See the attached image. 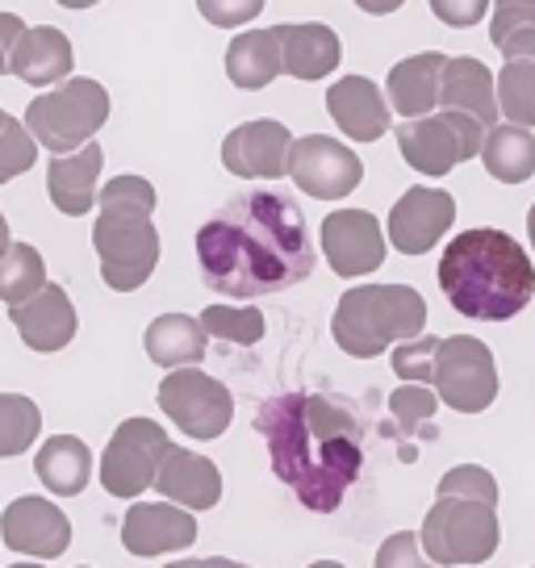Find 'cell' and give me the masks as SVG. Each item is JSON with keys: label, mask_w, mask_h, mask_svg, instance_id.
Listing matches in <instances>:
<instances>
[{"label": "cell", "mask_w": 535, "mask_h": 568, "mask_svg": "<svg viewBox=\"0 0 535 568\" xmlns=\"http://www.w3.org/2000/svg\"><path fill=\"white\" fill-rule=\"evenodd\" d=\"M289 176L314 201H343V196L356 193V184L364 180V163L343 142L326 139V134H305L293 142Z\"/></svg>", "instance_id": "obj_12"}, {"label": "cell", "mask_w": 535, "mask_h": 568, "mask_svg": "<svg viewBox=\"0 0 535 568\" xmlns=\"http://www.w3.org/2000/svg\"><path fill=\"white\" fill-rule=\"evenodd\" d=\"M435 397L456 414H482L498 397V368L494 352L482 338L452 335L435 343V376H431Z\"/></svg>", "instance_id": "obj_8"}, {"label": "cell", "mask_w": 535, "mask_h": 568, "mask_svg": "<svg viewBox=\"0 0 535 568\" xmlns=\"http://www.w3.org/2000/svg\"><path fill=\"white\" fill-rule=\"evenodd\" d=\"M34 473L54 497H80L92 480L89 444H84V439H75V435H51L47 444L38 447Z\"/></svg>", "instance_id": "obj_27"}, {"label": "cell", "mask_w": 535, "mask_h": 568, "mask_svg": "<svg viewBox=\"0 0 535 568\" xmlns=\"http://www.w3.org/2000/svg\"><path fill=\"white\" fill-rule=\"evenodd\" d=\"M97 226H92V251L101 260V281L113 293H134L151 281L160 264V231L151 213L160 205L155 184L143 176H113L97 193Z\"/></svg>", "instance_id": "obj_4"}, {"label": "cell", "mask_w": 535, "mask_h": 568, "mask_svg": "<svg viewBox=\"0 0 535 568\" xmlns=\"http://www.w3.org/2000/svg\"><path fill=\"white\" fill-rule=\"evenodd\" d=\"M440 288L464 318L511 322L535 297V264L506 231H464L440 255Z\"/></svg>", "instance_id": "obj_3"}, {"label": "cell", "mask_w": 535, "mask_h": 568, "mask_svg": "<svg viewBox=\"0 0 535 568\" xmlns=\"http://www.w3.org/2000/svg\"><path fill=\"white\" fill-rule=\"evenodd\" d=\"M444 68H447V54L440 51H423L402 59V63H393L390 80H385V101H390L393 113H402L406 122H423L431 113H440V101H444Z\"/></svg>", "instance_id": "obj_19"}, {"label": "cell", "mask_w": 535, "mask_h": 568, "mask_svg": "<svg viewBox=\"0 0 535 568\" xmlns=\"http://www.w3.org/2000/svg\"><path fill=\"white\" fill-rule=\"evenodd\" d=\"M143 347L151 355V364L180 373V368H193L205 359V331L189 314H160L147 326Z\"/></svg>", "instance_id": "obj_28"}, {"label": "cell", "mask_w": 535, "mask_h": 568, "mask_svg": "<svg viewBox=\"0 0 535 568\" xmlns=\"http://www.w3.org/2000/svg\"><path fill=\"white\" fill-rule=\"evenodd\" d=\"M310 568H343L340 560H319V565H310Z\"/></svg>", "instance_id": "obj_47"}, {"label": "cell", "mask_w": 535, "mask_h": 568, "mask_svg": "<svg viewBox=\"0 0 535 568\" xmlns=\"http://www.w3.org/2000/svg\"><path fill=\"white\" fill-rule=\"evenodd\" d=\"M196 264L218 297L255 302L310 281L319 255L305 234V213L285 193L251 189L196 231Z\"/></svg>", "instance_id": "obj_1"}, {"label": "cell", "mask_w": 535, "mask_h": 568, "mask_svg": "<svg viewBox=\"0 0 535 568\" xmlns=\"http://www.w3.org/2000/svg\"><path fill=\"white\" fill-rule=\"evenodd\" d=\"M485 130L482 122L464 118V113H452V109H440L423 122H406L397 130V151L402 160L411 163L414 172L423 176H447L456 163L482 155L485 146Z\"/></svg>", "instance_id": "obj_9"}, {"label": "cell", "mask_w": 535, "mask_h": 568, "mask_svg": "<svg viewBox=\"0 0 535 568\" xmlns=\"http://www.w3.org/2000/svg\"><path fill=\"white\" fill-rule=\"evenodd\" d=\"M163 568H214V560H176V565H163Z\"/></svg>", "instance_id": "obj_43"}, {"label": "cell", "mask_w": 535, "mask_h": 568, "mask_svg": "<svg viewBox=\"0 0 535 568\" xmlns=\"http://www.w3.org/2000/svg\"><path fill=\"white\" fill-rule=\"evenodd\" d=\"M72 68H75V51L72 42H68V34L54 30V26H34L18 42L9 75L26 80L30 89H51V84H68Z\"/></svg>", "instance_id": "obj_22"}, {"label": "cell", "mask_w": 535, "mask_h": 568, "mask_svg": "<svg viewBox=\"0 0 535 568\" xmlns=\"http://www.w3.org/2000/svg\"><path fill=\"white\" fill-rule=\"evenodd\" d=\"M155 489L163 494V501H176L180 510H189V515L193 510H214L222 501V473H218L214 460L172 444V452L160 464Z\"/></svg>", "instance_id": "obj_21"}, {"label": "cell", "mask_w": 535, "mask_h": 568, "mask_svg": "<svg viewBox=\"0 0 535 568\" xmlns=\"http://www.w3.org/2000/svg\"><path fill=\"white\" fill-rule=\"evenodd\" d=\"M435 343L440 338H414V343H402L393 352V373L406 385H431L435 376Z\"/></svg>", "instance_id": "obj_38"}, {"label": "cell", "mask_w": 535, "mask_h": 568, "mask_svg": "<svg viewBox=\"0 0 535 568\" xmlns=\"http://www.w3.org/2000/svg\"><path fill=\"white\" fill-rule=\"evenodd\" d=\"M427 326V302L411 284H356L335 305L331 335L343 355L376 359L393 343H414Z\"/></svg>", "instance_id": "obj_5"}, {"label": "cell", "mask_w": 535, "mask_h": 568, "mask_svg": "<svg viewBox=\"0 0 535 568\" xmlns=\"http://www.w3.org/2000/svg\"><path fill=\"white\" fill-rule=\"evenodd\" d=\"M160 409L189 439H222L234 423L231 389L201 368H180L160 381Z\"/></svg>", "instance_id": "obj_11"}, {"label": "cell", "mask_w": 535, "mask_h": 568, "mask_svg": "<svg viewBox=\"0 0 535 568\" xmlns=\"http://www.w3.org/2000/svg\"><path fill=\"white\" fill-rule=\"evenodd\" d=\"M196 539V518L172 501H134L122 518V548L130 556H163L184 551Z\"/></svg>", "instance_id": "obj_17"}, {"label": "cell", "mask_w": 535, "mask_h": 568, "mask_svg": "<svg viewBox=\"0 0 535 568\" xmlns=\"http://www.w3.org/2000/svg\"><path fill=\"white\" fill-rule=\"evenodd\" d=\"M0 535L4 544L21 556H34V560H54L72 548V523L68 515L54 506L51 497L26 494L18 501L4 506L0 515Z\"/></svg>", "instance_id": "obj_14"}, {"label": "cell", "mask_w": 535, "mask_h": 568, "mask_svg": "<svg viewBox=\"0 0 535 568\" xmlns=\"http://www.w3.org/2000/svg\"><path fill=\"white\" fill-rule=\"evenodd\" d=\"M527 234H532V247H535V205L527 210Z\"/></svg>", "instance_id": "obj_46"}, {"label": "cell", "mask_w": 535, "mask_h": 568, "mask_svg": "<svg viewBox=\"0 0 535 568\" xmlns=\"http://www.w3.org/2000/svg\"><path fill=\"white\" fill-rule=\"evenodd\" d=\"M201 331L239 343V347H255L264 338V314L255 305H210L201 314Z\"/></svg>", "instance_id": "obj_34"}, {"label": "cell", "mask_w": 535, "mask_h": 568, "mask_svg": "<svg viewBox=\"0 0 535 568\" xmlns=\"http://www.w3.org/2000/svg\"><path fill=\"white\" fill-rule=\"evenodd\" d=\"M293 134L281 122H243L222 139V168L243 180H281L289 176Z\"/></svg>", "instance_id": "obj_15"}, {"label": "cell", "mask_w": 535, "mask_h": 568, "mask_svg": "<svg viewBox=\"0 0 535 568\" xmlns=\"http://www.w3.org/2000/svg\"><path fill=\"white\" fill-rule=\"evenodd\" d=\"M435 406L440 397L427 385H402V389L390 397V414L393 423L402 426V435H423V439H435L440 430H431V418H435Z\"/></svg>", "instance_id": "obj_35"}, {"label": "cell", "mask_w": 535, "mask_h": 568, "mask_svg": "<svg viewBox=\"0 0 535 568\" xmlns=\"http://www.w3.org/2000/svg\"><path fill=\"white\" fill-rule=\"evenodd\" d=\"M9 243H13V239H9V222H4V213H0V251L9 247Z\"/></svg>", "instance_id": "obj_45"}, {"label": "cell", "mask_w": 535, "mask_h": 568, "mask_svg": "<svg viewBox=\"0 0 535 568\" xmlns=\"http://www.w3.org/2000/svg\"><path fill=\"white\" fill-rule=\"evenodd\" d=\"M9 322L18 326L21 343L38 355L63 352L75 338V331H80L75 305L63 284H47V288H42L38 297H30L26 305H13V310H9Z\"/></svg>", "instance_id": "obj_18"}, {"label": "cell", "mask_w": 535, "mask_h": 568, "mask_svg": "<svg viewBox=\"0 0 535 568\" xmlns=\"http://www.w3.org/2000/svg\"><path fill=\"white\" fill-rule=\"evenodd\" d=\"M431 13H435V21L452 26V30H468L482 18H489V4L485 0H431Z\"/></svg>", "instance_id": "obj_40"}, {"label": "cell", "mask_w": 535, "mask_h": 568, "mask_svg": "<svg viewBox=\"0 0 535 568\" xmlns=\"http://www.w3.org/2000/svg\"><path fill=\"white\" fill-rule=\"evenodd\" d=\"M498 506L468 501V497H440L423 518V531H418L427 560L440 568L485 565L498 551Z\"/></svg>", "instance_id": "obj_7"}, {"label": "cell", "mask_w": 535, "mask_h": 568, "mask_svg": "<svg viewBox=\"0 0 535 568\" xmlns=\"http://www.w3.org/2000/svg\"><path fill=\"white\" fill-rule=\"evenodd\" d=\"M485 172L502 184H523L535 176V134L518 125H494L482 146Z\"/></svg>", "instance_id": "obj_29"}, {"label": "cell", "mask_w": 535, "mask_h": 568, "mask_svg": "<svg viewBox=\"0 0 535 568\" xmlns=\"http://www.w3.org/2000/svg\"><path fill=\"white\" fill-rule=\"evenodd\" d=\"M440 497H468V501L498 506V480L489 477L482 464H456L440 480Z\"/></svg>", "instance_id": "obj_37"}, {"label": "cell", "mask_w": 535, "mask_h": 568, "mask_svg": "<svg viewBox=\"0 0 535 568\" xmlns=\"http://www.w3.org/2000/svg\"><path fill=\"white\" fill-rule=\"evenodd\" d=\"M26 21L18 13H0V75H9V63H13V51H18V42L26 38Z\"/></svg>", "instance_id": "obj_42"}, {"label": "cell", "mask_w": 535, "mask_h": 568, "mask_svg": "<svg viewBox=\"0 0 535 568\" xmlns=\"http://www.w3.org/2000/svg\"><path fill=\"white\" fill-rule=\"evenodd\" d=\"M47 264H42V251L30 243H9L0 251V302L26 305L30 297H38L47 288Z\"/></svg>", "instance_id": "obj_30"}, {"label": "cell", "mask_w": 535, "mask_h": 568, "mask_svg": "<svg viewBox=\"0 0 535 568\" xmlns=\"http://www.w3.org/2000/svg\"><path fill=\"white\" fill-rule=\"evenodd\" d=\"M376 568H435L423 556V544H418V535L414 531H397L390 535L381 551H376Z\"/></svg>", "instance_id": "obj_39"}, {"label": "cell", "mask_w": 535, "mask_h": 568, "mask_svg": "<svg viewBox=\"0 0 535 568\" xmlns=\"http://www.w3.org/2000/svg\"><path fill=\"white\" fill-rule=\"evenodd\" d=\"M272 477L314 515H335L364 468V418L347 397L285 393L255 414Z\"/></svg>", "instance_id": "obj_2"}, {"label": "cell", "mask_w": 535, "mask_h": 568, "mask_svg": "<svg viewBox=\"0 0 535 568\" xmlns=\"http://www.w3.org/2000/svg\"><path fill=\"white\" fill-rule=\"evenodd\" d=\"M326 113L335 118V125H340L347 139L356 142H376L381 134H390V122H393L390 101L364 75H343V80H335L331 92H326Z\"/></svg>", "instance_id": "obj_20"}, {"label": "cell", "mask_w": 535, "mask_h": 568, "mask_svg": "<svg viewBox=\"0 0 535 568\" xmlns=\"http://www.w3.org/2000/svg\"><path fill=\"white\" fill-rule=\"evenodd\" d=\"M80 568H89V565H80Z\"/></svg>", "instance_id": "obj_50"}, {"label": "cell", "mask_w": 535, "mask_h": 568, "mask_svg": "<svg viewBox=\"0 0 535 568\" xmlns=\"http://www.w3.org/2000/svg\"><path fill=\"white\" fill-rule=\"evenodd\" d=\"M9 122H13V113H4V109H0V130H4Z\"/></svg>", "instance_id": "obj_48"}, {"label": "cell", "mask_w": 535, "mask_h": 568, "mask_svg": "<svg viewBox=\"0 0 535 568\" xmlns=\"http://www.w3.org/2000/svg\"><path fill=\"white\" fill-rule=\"evenodd\" d=\"M456 222V201L444 189H427L414 184L402 193V201L390 210V243L402 255H427Z\"/></svg>", "instance_id": "obj_16"}, {"label": "cell", "mask_w": 535, "mask_h": 568, "mask_svg": "<svg viewBox=\"0 0 535 568\" xmlns=\"http://www.w3.org/2000/svg\"><path fill=\"white\" fill-rule=\"evenodd\" d=\"M322 255L335 276H369L385 264V231L369 210H335L322 217Z\"/></svg>", "instance_id": "obj_13"}, {"label": "cell", "mask_w": 535, "mask_h": 568, "mask_svg": "<svg viewBox=\"0 0 535 568\" xmlns=\"http://www.w3.org/2000/svg\"><path fill=\"white\" fill-rule=\"evenodd\" d=\"M172 452V439L160 423L151 418H125L113 439H109L105 456H101V485L105 494L134 501L139 494L155 489L163 456Z\"/></svg>", "instance_id": "obj_10"}, {"label": "cell", "mask_w": 535, "mask_h": 568, "mask_svg": "<svg viewBox=\"0 0 535 568\" xmlns=\"http://www.w3.org/2000/svg\"><path fill=\"white\" fill-rule=\"evenodd\" d=\"M489 42L494 51L515 59H535V0H502L489 9Z\"/></svg>", "instance_id": "obj_31"}, {"label": "cell", "mask_w": 535, "mask_h": 568, "mask_svg": "<svg viewBox=\"0 0 535 568\" xmlns=\"http://www.w3.org/2000/svg\"><path fill=\"white\" fill-rule=\"evenodd\" d=\"M101 168H105L101 142H89V146L75 151V155L51 160V168H47V193H51L54 210L68 213V217H84V213L97 205V180H101Z\"/></svg>", "instance_id": "obj_24"}, {"label": "cell", "mask_w": 535, "mask_h": 568, "mask_svg": "<svg viewBox=\"0 0 535 568\" xmlns=\"http://www.w3.org/2000/svg\"><path fill=\"white\" fill-rule=\"evenodd\" d=\"M498 113L506 125L532 130L535 125V59H515L498 75Z\"/></svg>", "instance_id": "obj_33"}, {"label": "cell", "mask_w": 535, "mask_h": 568, "mask_svg": "<svg viewBox=\"0 0 535 568\" xmlns=\"http://www.w3.org/2000/svg\"><path fill=\"white\" fill-rule=\"evenodd\" d=\"M214 568H251V565H239V560H226V556H210Z\"/></svg>", "instance_id": "obj_44"}, {"label": "cell", "mask_w": 535, "mask_h": 568, "mask_svg": "<svg viewBox=\"0 0 535 568\" xmlns=\"http://www.w3.org/2000/svg\"><path fill=\"white\" fill-rule=\"evenodd\" d=\"M13 568H42V565H13Z\"/></svg>", "instance_id": "obj_49"}, {"label": "cell", "mask_w": 535, "mask_h": 568, "mask_svg": "<svg viewBox=\"0 0 535 568\" xmlns=\"http://www.w3.org/2000/svg\"><path fill=\"white\" fill-rule=\"evenodd\" d=\"M34 163H38V142L30 139L26 122L13 118V122L0 130V184L26 176Z\"/></svg>", "instance_id": "obj_36"}, {"label": "cell", "mask_w": 535, "mask_h": 568, "mask_svg": "<svg viewBox=\"0 0 535 568\" xmlns=\"http://www.w3.org/2000/svg\"><path fill=\"white\" fill-rule=\"evenodd\" d=\"M440 109L464 113L473 122H482L485 130L498 125V80L489 75L482 59L461 54V59H447L444 68V101Z\"/></svg>", "instance_id": "obj_23"}, {"label": "cell", "mask_w": 535, "mask_h": 568, "mask_svg": "<svg viewBox=\"0 0 535 568\" xmlns=\"http://www.w3.org/2000/svg\"><path fill=\"white\" fill-rule=\"evenodd\" d=\"M201 9V18L222 26V30H234V26H243V21H255L264 13V4L260 0H239V4H222V0H201L196 4Z\"/></svg>", "instance_id": "obj_41"}, {"label": "cell", "mask_w": 535, "mask_h": 568, "mask_svg": "<svg viewBox=\"0 0 535 568\" xmlns=\"http://www.w3.org/2000/svg\"><path fill=\"white\" fill-rule=\"evenodd\" d=\"M343 47L340 34L322 21H302V26H285V47H281V68L293 80H326L340 68Z\"/></svg>", "instance_id": "obj_26"}, {"label": "cell", "mask_w": 535, "mask_h": 568, "mask_svg": "<svg viewBox=\"0 0 535 568\" xmlns=\"http://www.w3.org/2000/svg\"><path fill=\"white\" fill-rule=\"evenodd\" d=\"M42 435V409L26 393H0V460L30 452Z\"/></svg>", "instance_id": "obj_32"}, {"label": "cell", "mask_w": 535, "mask_h": 568, "mask_svg": "<svg viewBox=\"0 0 535 568\" xmlns=\"http://www.w3.org/2000/svg\"><path fill=\"white\" fill-rule=\"evenodd\" d=\"M109 122V92L89 75H72L68 84L42 92L26 109V130L54 160L75 155L92 142V134Z\"/></svg>", "instance_id": "obj_6"}, {"label": "cell", "mask_w": 535, "mask_h": 568, "mask_svg": "<svg viewBox=\"0 0 535 568\" xmlns=\"http://www.w3.org/2000/svg\"><path fill=\"white\" fill-rule=\"evenodd\" d=\"M281 47H285V26L272 30H248L226 47V75L234 89L260 92L281 75Z\"/></svg>", "instance_id": "obj_25"}]
</instances>
